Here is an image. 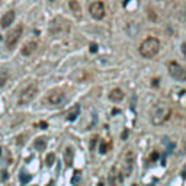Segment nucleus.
I'll use <instances>...</instances> for the list:
<instances>
[{"label":"nucleus","mask_w":186,"mask_h":186,"mask_svg":"<svg viewBox=\"0 0 186 186\" xmlns=\"http://www.w3.org/2000/svg\"><path fill=\"white\" fill-rule=\"evenodd\" d=\"M170 108L167 103H157V105H154L153 111H151V122H153V125H162L164 122L169 121L170 118Z\"/></svg>","instance_id":"obj_1"},{"label":"nucleus","mask_w":186,"mask_h":186,"mask_svg":"<svg viewBox=\"0 0 186 186\" xmlns=\"http://www.w3.org/2000/svg\"><path fill=\"white\" fill-rule=\"evenodd\" d=\"M159 51H160V41L154 36L144 39L140 45V54L144 58H153L159 54Z\"/></svg>","instance_id":"obj_2"},{"label":"nucleus","mask_w":186,"mask_h":186,"mask_svg":"<svg viewBox=\"0 0 186 186\" xmlns=\"http://www.w3.org/2000/svg\"><path fill=\"white\" fill-rule=\"evenodd\" d=\"M49 31L52 35H65V33L70 31V25L68 22L63 19V17H55L52 22H51V26H49Z\"/></svg>","instance_id":"obj_3"},{"label":"nucleus","mask_w":186,"mask_h":186,"mask_svg":"<svg viewBox=\"0 0 186 186\" xmlns=\"http://www.w3.org/2000/svg\"><path fill=\"white\" fill-rule=\"evenodd\" d=\"M167 70H169V74L178 81H186V70L182 67V65L176 63V61H170L167 64Z\"/></svg>","instance_id":"obj_4"},{"label":"nucleus","mask_w":186,"mask_h":186,"mask_svg":"<svg viewBox=\"0 0 186 186\" xmlns=\"http://www.w3.org/2000/svg\"><path fill=\"white\" fill-rule=\"evenodd\" d=\"M36 93H38V86H36V84H31V86H28L26 89L22 90V93H20V96H19L17 103H19L20 106L28 105L29 102H32V99L36 96Z\"/></svg>","instance_id":"obj_5"},{"label":"nucleus","mask_w":186,"mask_h":186,"mask_svg":"<svg viewBox=\"0 0 186 186\" xmlns=\"http://www.w3.org/2000/svg\"><path fill=\"white\" fill-rule=\"evenodd\" d=\"M22 32H24V28L22 25H17L15 29H12V32L8 33V38H6V47L9 49H13L16 47V44L19 42L20 36H22Z\"/></svg>","instance_id":"obj_6"},{"label":"nucleus","mask_w":186,"mask_h":186,"mask_svg":"<svg viewBox=\"0 0 186 186\" xmlns=\"http://www.w3.org/2000/svg\"><path fill=\"white\" fill-rule=\"evenodd\" d=\"M132 166H134V154L132 151H127L122 157V175L124 176H128L132 172Z\"/></svg>","instance_id":"obj_7"},{"label":"nucleus","mask_w":186,"mask_h":186,"mask_svg":"<svg viewBox=\"0 0 186 186\" xmlns=\"http://www.w3.org/2000/svg\"><path fill=\"white\" fill-rule=\"evenodd\" d=\"M89 12H90V16L93 17V19L99 20V19H102V17L105 16V6H103L102 2H93L90 5Z\"/></svg>","instance_id":"obj_8"},{"label":"nucleus","mask_w":186,"mask_h":186,"mask_svg":"<svg viewBox=\"0 0 186 186\" xmlns=\"http://www.w3.org/2000/svg\"><path fill=\"white\" fill-rule=\"evenodd\" d=\"M45 100L49 105H60L64 100V93L61 90H52V92H49V95L47 96Z\"/></svg>","instance_id":"obj_9"},{"label":"nucleus","mask_w":186,"mask_h":186,"mask_svg":"<svg viewBox=\"0 0 186 186\" xmlns=\"http://www.w3.org/2000/svg\"><path fill=\"white\" fill-rule=\"evenodd\" d=\"M122 179H124L122 172H119L116 167H112V169H111V173H109V183L112 186H118L122 182Z\"/></svg>","instance_id":"obj_10"},{"label":"nucleus","mask_w":186,"mask_h":186,"mask_svg":"<svg viewBox=\"0 0 186 186\" xmlns=\"http://www.w3.org/2000/svg\"><path fill=\"white\" fill-rule=\"evenodd\" d=\"M13 20H15V12L13 10H9L6 12L2 19H0V25H2V28H9L10 25L13 24Z\"/></svg>","instance_id":"obj_11"},{"label":"nucleus","mask_w":186,"mask_h":186,"mask_svg":"<svg viewBox=\"0 0 186 186\" xmlns=\"http://www.w3.org/2000/svg\"><path fill=\"white\" fill-rule=\"evenodd\" d=\"M36 47H38V44L35 42V41H29V42H26L24 45V48H22V55H32L33 52L36 51Z\"/></svg>","instance_id":"obj_12"},{"label":"nucleus","mask_w":186,"mask_h":186,"mask_svg":"<svg viewBox=\"0 0 186 186\" xmlns=\"http://www.w3.org/2000/svg\"><path fill=\"white\" fill-rule=\"evenodd\" d=\"M68 8H70V10L74 13V16H77V17L81 16V6L77 0H70V2H68Z\"/></svg>","instance_id":"obj_13"},{"label":"nucleus","mask_w":186,"mask_h":186,"mask_svg":"<svg viewBox=\"0 0 186 186\" xmlns=\"http://www.w3.org/2000/svg\"><path fill=\"white\" fill-rule=\"evenodd\" d=\"M109 99L112 102H121L124 99V92L121 89H112L111 93H109Z\"/></svg>","instance_id":"obj_14"},{"label":"nucleus","mask_w":186,"mask_h":186,"mask_svg":"<svg viewBox=\"0 0 186 186\" xmlns=\"http://www.w3.org/2000/svg\"><path fill=\"white\" fill-rule=\"evenodd\" d=\"M79 113H80V106L79 105H74L71 109H70V112L67 115V121L73 122L77 119V116H79Z\"/></svg>","instance_id":"obj_15"},{"label":"nucleus","mask_w":186,"mask_h":186,"mask_svg":"<svg viewBox=\"0 0 186 186\" xmlns=\"http://www.w3.org/2000/svg\"><path fill=\"white\" fill-rule=\"evenodd\" d=\"M33 146H35V148H36V150H39V151H44V150H45V147H47V140H45L44 137L36 138V140H35V144H33Z\"/></svg>","instance_id":"obj_16"},{"label":"nucleus","mask_w":186,"mask_h":186,"mask_svg":"<svg viewBox=\"0 0 186 186\" xmlns=\"http://www.w3.org/2000/svg\"><path fill=\"white\" fill-rule=\"evenodd\" d=\"M65 163H67L68 166L73 163V150H71L70 147L65 148Z\"/></svg>","instance_id":"obj_17"},{"label":"nucleus","mask_w":186,"mask_h":186,"mask_svg":"<svg viewBox=\"0 0 186 186\" xmlns=\"http://www.w3.org/2000/svg\"><path fill=\"white\" fill-rule=\"evenodd\" d=\"M8 79H9V74H8V71L6 70H3V71H0V89L6 84V81H8Z\"/></svg>","instance_id":"obj_18"},{"label":"nucleus","mask_w":186,"mask_h":186,"mask_svg":"<svg viewBox=\"0 0 186 186\" xmlns=\"http://www.w3.org/2000/svg\"><path fill=\"white\" fill-rule=\"evenodd\" d=\"M80 180H81V173H80V172H74L73 178H71V185H73V186H79Z\"/></svg>","instance_id":"obj_19"},{"label":"nucleus","mask_w":186,"mask_h":186,"mask_svg":"<svg viewBox=\"0 0 186 186\" xmlns=\"http://www.w3.org/2000/svg\"><path fill=\"white\" fill-rule=\"evenodd\" d=\"M54 162H55V154H54V153L47 154V159H45V164H47V166H52V164H54Z\"/></svg>","instance_id":"obj_20"},{"label":"nucleus","mask_w":186,"mask_h":186,"mask_svg":"<svg viewBox=\"0 0 186 186\" xmlns=\"http://www.w3.org/2000/svg\"><path fill=\"white\" fill-rule=\"evenodd\" d=\"M19 179H20V182H22V183H28V182L31 180V175H28V173L22 172V173H20V176H19Z\"/></svg>","instance_id":"obj_21"},{"label":"nucleus","mask_w":186,"mask_h":186,"mask_svg":"<svg viewBox=\"0 0 186 186\" xmlns=\"http://www.w3.org/2000/svg\"><path fill=\"white\" fill-rule=\"evenodd\" d=\"M106 150H108V146H106V144H102V146H100V153L102 154L106 153Z\"/></svg>","instance_id":"obj_22"},{"label":"nucleus","mask_w":186,"mask_h":186,"mask_svg":"<svg viewBox=\"0 0 186 186\" xmlns=\"http://www.w3.org/2000/svg\"><path fill=\"white\" fill-rule=\"evenodd\" d=\"M90 51H92V52H96V51H97V47L95 45V44H92V45H90Z\"/></svg>","instance_id":"obj_23"},{"label":"nucleus","mask_w":186,"mask_h":186,"mask_svg":"<svg viewBox=\"0 0 186 186\" xmlns=\"http://www.w3.org/2000/svg\"><path fill=\"white\" fill-rule=\"evenodd\" d=\"M182 49H183V52H185V54H186V42H185V44H183V45H182Z\"/></svg>","instance_id":"obj_24"},{"label":"nucleus","mask_w":186,"mask_h":186,"mask_svg":"<svg viewBox=\"0 0 186 186\" xmlns=\"http://www.w3.org/2000/svg\"><path fill=\"white\" fill-rule=\"evenodd\" d=\"M99 186H103V185H102V183H99Z\"/></svg>","instance_id":"obj_25"}]
</instances>
